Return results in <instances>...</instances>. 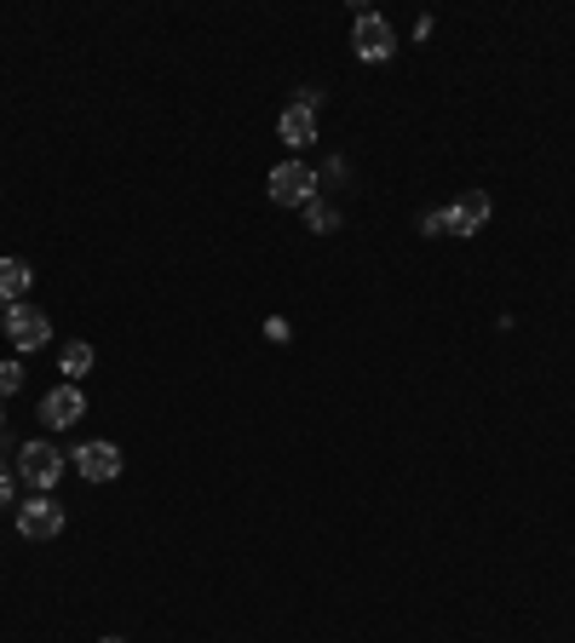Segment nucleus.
Wrapping results in <instances>:
<instances>
[{"label":"nucleus","instance_id":"1","mask_svg":"<svg viewBox=\"0 0 575 643\" xmlns=\"http://www.w3.org/2000/svg\"><path fill=\"white\" fill-rule=\"evenodd\" d=\"M270 201H277V208H306V201H317V173L306 162L270 167Z\"/></svg>","mask_w":575,"mask_h":643},{"label":"nucleus","instance_id":"2","mask_svg":"<svg viewBox=\"0 0 575 643\" xmlns=\"http://www.w3.org/2000/svg\"><path fill=\"white\" fill-rule=\"evenodd\" d=\"M18 472H23V483L30 488H53L58 483V472H64V454H58V443H23L18 448Z\"/></svg>","mask_w":575,"mask_h":643},{"label":"nucleus","instance_id":"3","mask_svg":"<svg viewBox=\"0 0 575 643\" xmlns=\"http://www.w3.org/2000/svg\"><path fill=\"white\" fill-rule=\"evenodd\" d=\"M18 534H23V540H58V534H64V506L46 500V495L23 500V506H18Z\"/></svg>","mask_w":575,"mask_h":643},{"label":"nucleus","instance_id":"4","mask_svg":"<svg viewBox=\"0 0 575 643\" xmlns=\"http://www.w3.org/2000/svg\"><path fill=\"white\" fill-rule=\"evenodd\" d=\"M391 23L380 18V12H357V23H352V53L357 58H368V64H380V58H391Z\"/></svg>","mask_w":575,"mask_h":643},{"label":"nucleus","instance_id":"5","mask_svg":"<svg viewBox=\"0 0 575 643\" xmlns=\"http://www.w3.org/2000/svg\"><path fill=\"white\" fill-rule=\"evenodd\" d=\"M7 333H12L18 351H41L53 340V322H46V311H35V304H7Z\"/></svg>","mask_w":575,"mask_h":643},{"label":"nucleus","instance_id":"6","mask_svg":"<svg viewBox=\"0 0 575 643\" xmlns=\"http://www.w3.org/2000/svg\"><path fill=\"white\" fill-rule=\"evenodd\" d=\"M87 414V397L75 391V385H58V391H46V402H41V420L53 425V431H64V425H75Z\"/></svg>","mask_w":575,"mask_h":643},{"label":"nucleus","instance_id":"7","mask_svg":"<svg viewBox=\"0 0 575 643\" xmlns=\"http://www.w3.org/2000/svg\"><path fill=\"white\" fill-rule=\"evenodd\" d=\"M75 472H81L87 483H110L121 472V448L115 443H87L81 454H75Z\"/></svg>","mask_w":575,"mask_h":643},{"label":"nucleus","instance_id":"8","mask_svg":"<svg viewBox=\"0 0 575 643\" xmlns=\"http://www.w3.org/2000/svg\"><path fill=\"white\" fill-rule=\"evenodd\" d=\"M449 219H455V236L484 230V224H489V196H484V190H466L461 201H449Z\"/></svg>","mask_w":575,"mask_h":643},{"label":"nucleus","instance_id":"9","mask_svg":"<svg viewBox=\"0 0 575 643\" xmlns=\"http://www.w3.org/2000/svg\"><path fill=\"white\" fill-rule=\"evenodd\" d=\"M277 133L299 149V144H311L317 138V110H306V104H288L283 110V121H277Z\"/></svg>","mask_w":575,"mask_h":643},{"label":"nucleus","instance_id":"10","mask_svg":"<svg viewBox=\"0 0 575 643\" xmlns=\"http://www.w3.org/2000/svg\"><path fill=\"white\" fill-rule=\"evenodd\" d=\"M30 281H35V270L23 259H0V304H18L23 293H30Z\"/></svg>","mask_w":575,"mask_h":643},{"label":"nucleus","instance_id":"11","mask_svg":"<svg viewBox=\"0 0 575 643\" xmlns=\"http://www.w3.org/2000/svg\"><path fill=\"white\" fill-rule=\"evenodd\" d=\"M64 374H69V379H81V374H92V345H87V340H75V345H64Z\"/></svg>","mask_w":575,"mask_h":643},{"label":"nucleus","instance_id":"12","mask_svg":"<svg viewBox=\"0 0 575 643\" xmlns=\"http://www.w3.org/2000/svg\"><path fill=\"white\" fill-rule=\"evenodd\" d=\"M420 230L427 236H455V219H449V208H432V213H420Z\"/></svg>","mask_w":575,"mask_h":643},{"label":"nucleus","instance_id":"13","mask_svg":"<svg viewBox=\"0 0 575 643\" xmlns=\"http://www.w3.org/2000/svg\"><path fill=\"white\" fill-rule=\"evenodd\" d=\"M306 219H311V230H340V213L329 201H306Z\"/></svg>","mask_w":575,"mask_h":643},{"label":"nucleus","instance_id":"14","mask_svg":"<svg viewBox=\"0 0 575 643\" xmlns=\"http://www.w3.org/2000/svg\"><path fill=\"white\" fill-rule=\"evenodd\" d=\"M18 385H23V363H0V402H7Z\"/></svg>","mask_w":575,"mask_h":643},{"label":"nucleus","instance_id":"15","mask_svg":"<svg viewBox=\"0 0 575 643\" xmlns=\"http://www.w3.org/2000/svg\"><path fill=\"white\" fill-rule=\"evenodd\" d=\"M0 506H12V472L0 466Z\"/></svg>","mask_w":575,"mask_h":643},{"label":"nucleus","instance_id":"16","mask_svg":"<svg viewBox=\"0 0 575 643\" xmlns=\"http://www.w3.org/2000/svg\"><path fill=\"white\" fill-rule=\"evenodd\" d=\"M104 643H121V638H104Z\"/></svg>","mask_w":575,"mask_h":643}]
</instances>
